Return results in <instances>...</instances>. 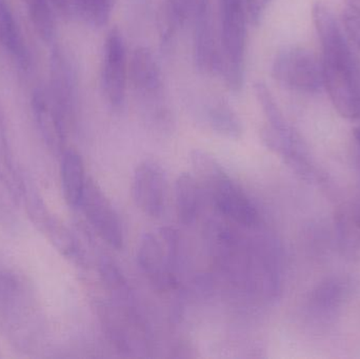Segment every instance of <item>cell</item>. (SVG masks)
<instances>
[{"mask_svg": "<svg viewBox=\"0 0 360 359\" xmlns=\"http://www.w3.org/2000/svg\"><path fill=\"white\" fill-rule=\"evenodd\" d=\"M313 21L323 51V84L336 111L347 119L360 118V61L332 11L317 2Z\"/></svg>", "mask_w": 360, "mask_h": 359, "instance_id": "6da1fadb", "label": "cell"}, {"mask_svg": "<svg viewBox=\"0 0 360 359\" xmlns=\"http://www.w3.org/2000/svg\"><path fill=\"white\" fill-rule=\"evenodd\" d=\"M191 162L222 214L240 225L252 226L256 223L258 214L253 202L213 155L203 150H194L191 153Z\"/></svg>", "mask_w": 360, "mask_h": 359, "instance_id": "7a4b0ae2", "label": "cell"}, {"mask_svg": "<svg viewBox=\"0 0 360 359\" xmlns=\"http://www.w3.org/2000/svg\"><path fill=\"white\" fill-rule=\"evenodd\" d=\"M221 72L229 90L240 92L245 84L247 0H219Z\"/></svg>", "mask_w": 360, "mask_h": 359, "instance_id": "3957f363", "label": "cell"}, {"mask_svg": "<svg viewBox=\"0 0 360 359\" xmlns=\"http://www.w3.org/2000/svg\"><path fill=\"white\" fill-rule=\"evenodd\" d=\"M129 79L135 97L152 122L168 124L171 112L164 77L155 55L147 46H137L129 63Z\"/></svg>", "mask_w": 360, "mask_h": 359, "instance_id": "277c9868", "label": "cell"}, {"mask_svg": "<svg viewBox=\"0 0 360 359\" xmlns=\"http://www.w3.org/2000/svg\"><path fill=\"white\" fill-rule=\"evenodd\" d=\"M272 75L281 86L293 92L316 94L325 88L321 61L300 46H285L277 53Z\"/></svg>", "mask_w": 360, "mask_h": 359, "instance_id": "5b68a950", "label": "cell"}, {"mask_svg": "<svg viewBox=\"0 0 360 359\" xmlns=\"http://www.w3.org/2000/svg\"><path fill=\"white\" fill-rule=\"evenodd\" d=\"M179 244L177 232L171 228L149 232L141 238L137 253L139 267L158 288H168L174 282Z\"/></svg>", "mask_w": 360, "mask_h": 359, "instance_id": "8992f818", "label": "cell"}, {"mask_svg": "<svg viewBox=\"0 0 360 359\" xmlns=\"http://www.w3.org/2000/svg\"><path fill=\"white\" fill-rule=\"evenodd\" d=\"M129 63L122 32L114 27L103 44L101 88L108 105L115 112L124 110L128 88Z\"/></svg>", "mask_w": 360, "mask_h": 359, "instance_id": "52a82bcc", "label": "cell"}, {"mask_svg": "<svg viewBox=\"0 0 360 359\" xmlns=\"http://www.w3.org/2000/svg\"><path fill=\"white\" fill-rule=\"evenodd\" d=\"M190 23L193 25V56L196 69L205 75H220L221 48L214 27L211 0H200Z\"/></svg>", "mask_w": 360, "mask_h": 359, "instance_id": "ba28073f", "label": "cell"}, {"mask_svg": "<svg viewBox=\"0 0 360 359\" xmlns=\"http://www.w3.org/2000/svg\"><path fill=\"white\" fill-rule=\"evenodd\" d=\"M80 206L97 234L111 248L120 250L124 240L122 221L109 198L94 181H86Z\"/></svg>", "mask_w": 360, "mask_h": 359, "instance_id": "9c48e42d", "label": "cell"}, {"mask_svg": "<svg viewBox=\"0 0 360 359\" xmlns=\"http://www.w3.org/2000/svg\"><path fill=\"white\" fill-rule=\"evenodd\" d=\"M167 181L155 162H143L135 169L132 196L137 208L150 217H160L166 206Z\"/></svg>", "mask_w": 360, "mask_h": 359, "instance_id": "30bf717a", "label": "cell"}, {"mask_svg": "<svg viewBox=\"0 0 360 359\" xmlns=\"http://www.w3.org/2000/svg\"><path fill=\"white\" fill-rule=\"evenodd\" d=\"M51 74L52 80L49 92L65 119H69L76 110L77 84L73 67L60 51L53 53Z\"/></svg>", "mask_w": 360, "mask_h": 359, "instance_id": "8fae6325", "label": "cell"}, {"mask_svg": "<svg viewBox=\"0 0 360 359\" xmlns=\"http://www.w3.org/2000/svg\"><path fill=\"white\" fill-rule=\"evenodd\" d=\"M0 44L21 69L29 67V48L8 0H0Z\"/></svg>", "mask_w": 360, "mask_h": 359, "instance_id": "7c38bea8", "label": "cell"}, {"mask_svg": "<svg viewBox=\"0 0 360 359\" xmlns=\"http://www.w3.org/2000/svg\"><path fill=\"white\" fill-rule=\"evenodd\" d=\"M32 107L36 119L46 138L53 143H61L65 137V117L51 96L49 90H37L33 94Z\"/></svg>", "mask_w": 360, "mask_h": 359, "instance_id": "4fadbf2b", "label": "cell"}, {"mask_svg": "<svg viewBox=\"0 0 360 359\" xmlns=\"http://www.w3.org/2000/svg\"><path fill=\"white\" fill-rule=\"evenodd\" d=\"M205 124L214 132L228 138L237 139L243 134V124L228 103L212 98L203 107Z\"/></svg>", "mask_w": 360, "mask_h": 359, "instance_id": "5bb4252c", "label": "cell"}, {"mask_svg": "<svg viewBox=\"0 0 360 359\" xmlns=\"http://www.w3.org/2000/svg\"><path fill=\"white\" fill-rule=\"evenodd\" d=\"M63 190L68 204L72 208L80 206L86 181L84 166L77 152L68 150L63 155L61 164Z\"/></svg>", "mask_w": 360, "mask_h": 359, "instance_id": "9a60e30c", "label": "cell"}, {"mask_svg": "<svg viewBox=\"0 0 360 359\" xmlns=\"http://www.w3.org/2000/svg\"><path fill=\"white\" fill-rule=\"evenodd\" d=\"M175 206L179 221L192 225L198 215L199 187L196 178L190 173H182L174 185Z\"/></svg>", "mask_w": 360, "mask_h": 359, "instance_id": "2e32d148", "label": "cell"}, {"mask_svg": "<svg viewBox=\"0 0 360 359\" xmlns=\"http://www.w3.org/2000/svg\"><path fill=\"white\" fill-rule=\"evenodd\" d=\"M200 0H165V13L162 17V38L170 44L179 27L190 23Z\"/></svg>", "mask_w": 360, "mask_h": 359, "instance_id": "e0dca14e", "label": "cell"}, {"mask_svg": "<svg viewBox=\"0 0 360 359\" xmlns=\"http://www.w3.org/2000/svg\"><path fill=\"white\" fill-rule=\"evenodd\" d=\"M338 242L346 256L360 259V214L344 212L336 221Z\"/></svg>", "mask_w": 360, "mask_h": 359, "instance_id": "ac0fdd59", "label": "cell"}, {"mask_svg": "<svg viewBox=\"0 0 360 359\" xmlns=\"http://www.w3.org/2000/svg\"><path fill=\"white\" fill-rule=\"evenodd\" d=\"M38 35L50 41L54 36L55 19L50 0H23Z\"/></svg>", "mask_w": 360, "mask_h": 359, "instance_id": "d6986e66", "label": "cell"}, {"mask_svg": "<svg viewBox=\"0 0 360 359\" xmlns=\"http://www.w3.org/2000/svg\"><path fill=\"white\" fill-rule=\"evenodd\" d=\"M78 16L95 27H103L110 20L112 0H72Z\"/></svg>", "mask_w": 360, "mask_h": 359, "instance_id": "ffe728a7", "label": "cell"}, {"mask_svg": "<svg viewBox=\"0 0 360 359\" xmlns=\"http://www.w3.org/2000/svg\"><path fill=\"white\" fill-rule=\"evenodd\" d=\"M342 27L345 34L353 48L360 52V8L347 4L342 13Z\"/></svg>", "mask_w": 360, "mask_h": 359, "instance_id": "44dd1931", "label": "cell"}, {"mask_svg": "<svg viewBox=\"0 0 360 359\" xmlns=\"http://www.w3.org/2000/svg\"><path fill=\"white\" fill-rule=\"evenodd\" d=\"M101 274L109 288L120 296L128 295V287L122 272L111 259H103L101 263Z\"/></svg>", "mask_w": 360, "mask_h": 359, "instance_id": "7402d4cb", "label": "cell"}, {"mask_svg": "<svg viewBox=\"0 0 360 359\" xmlns=\"http://www.w3.org/2000/svg\"><path fill=\"white\" fill-rule=\"evenodd\" d=\"M272 0H247L248 16L253 25H258Z\"/></svg>", "mask_w": 360, "mask_h": 359, "instance_id": "603a6c76", "label": "cell"}, {"mask_svg": "<svg viewBox=\"0 0 360 359\" xmlns=\"http://www.w3.org/2000/svg\"><path fill=\"white\" fill-rule=\"evenodd\" d=\"M53 6H56L57 8L61 11H65L69 6L70 0H50Z\"/></svg>", "mask_w": 360, "mask_h": 359, "instance_id": "cb8c5ba5", "label": "cell"}, {"mask_svg": "<svg viewBox=\"0 0 360 359\" xmlns=\"http://www.w3.org/2000/svg\"><path fill=\"white\" fill-rule=\"evenodd\" d=\"M348 1V4L350 6H357V8H360V0H347Z\"/></svg>", "mask_w": 360, "mask_h": 359, "instance_id": "d4e9b609", "label": "cell"}, {"mask_svg": "<svg viewBox=\"0 0 360 359\" xmlns=\"http://www.w3.org/2000/svg\"><path fill=\"white\" fill-rule=\"evenodd\" d=\"M355 138H356L357 143H359L360 148V129H357V130L355 131Z\"/></svg>", "mask_w": 360, "mask_h": 359, "instance_id": "484cf974", "label": "cell"}]
</instances>
